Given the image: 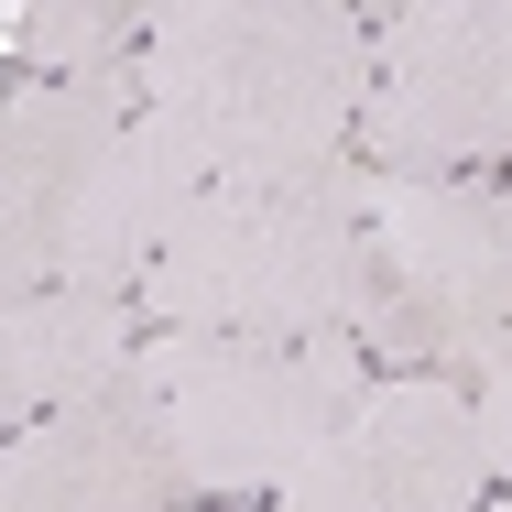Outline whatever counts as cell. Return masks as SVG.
<instances>
[{"mask_svg":"<svg viewBox=\"0 0 512 512\" xmlns=\"http://www.w3.org/2000/svg\"><path fill=\"white\" fill-rule=\"evenodd\" d=\"M142 109L186 131L207 186L327 175L371 109V11L338 0H175L142 44Z\"/></svg>","mask_w":512,"mask_h":512,"instance_id":"1","label":"cell"},{"mask_svg":"<svg viewBox=\"0 0 512 512\" xmlns=\"http://www.w3.org/2000/svg\"><path fill=\"white\" fill-rule=\"evenodd\" d=\"M197 197H207V164L186 153L175 120L142 109V120L109 142V164L88 175V197H77L66 240H55V284H77V295H142V273L164 262L175 218Z\"/></svg>","mask_w":512,"mask_h":512,"instance_id":"9","label":"cell"},{"mask_svg":"<svg viewBox=\"0 0 512 512\" xmlns=\"http://www.w3.org/2000/svg\"><path fill=\"white\" fill-rule=\"evenodd\" d=\"M142 338H153L142 295H77V284L11 295V316H0V414H11V436L44 425L55 404H88L109 382H131Z\"/></svg>","mask_w":512,"mask_h":512,"instance_id":"10","label":"cell"},{"mask_svg":"<svg viewBox=\"0 0 512 512\" xmlns=\"http://www.w3.org/2000/svg\"><path fill=\"white\" fill-rule=\"evenodd\" d=\"M480 447H491V480L512 491V349L480 371Z\"/></svg>","mask_w":512,"mask_h":512,"instance_id":"12","label":"cell"},{"mask_svg":"<svg viewBox=\"0 0 512 512\" xmlns=\"http://www.w3.org/2000/svg\"><path fill=\"white\" fill-rule=\"evenodd\" d=\"M491 512H512V491H502V502H491Z\"/></svg>","mask_w":512,"mask_h":512,"instance_id":"13","label":"cell"},{"mask_svg":"<svg viewBox=\"0 0 512 512\" xmlns=\"http://www.w3.org/2000/svg\"><path fill=\"white\" fill-rule=\"evenodd\" d=\"M0 33H11L22 77H120V66H142L153 11H131V0H22Z\"/></svg>","mask_w":512,"mask_h":512,"instance_id":"11","label":"cell"},{"mask_svg":"<svg viewBox=\"0 0 512 512\" xmlns=\"http://www.w3.org/2000/svg\"><path fill=\"white\" fill-rule=\"evenodd\" d=\"M360 349L393 382H458L512 349V186L480 175H371V295Z\"/></svg>","mask_w":512,"mask_h":512,"instance_id":"3","label":"cell"},{"mask_svg":"<svg viewBox=\"0 0 512 512\" xmlns=\"http://www.w3.org/2000/svg\"><path fill=\"white\" fill-rule=\"evenodd\" d=\"M186 502H197V480H186L175 425L142 371L88 404H55L0 458V512H186Z\"/></svg>","mask_w":512,"mask_h":512,"instance_id":"8","label":"cell"},{"mask_svg":"<svg viewBox=\"0 0 512 512\" xmlns=\"http://www.w3.org/2000/svg\"><path fill=\"white\" fill-rule=\"evenodd\" d=\"M371 295V164H327L284 186H207L164 262L142 273V316L197 338H360Z\"/></svg>","mask_w":512,"mask_h":512,"instance_id":"2","label":"cell"},{"mask_svg":"<svg viewBox=\"0 0 512 512\" xmlns=\"http://www.w3.org/2000/svg\"><path fill=\"white\" fill-rule=\"evenodd\" d=\"M142 120V77H22L0 109V284L44 295L55 284V240L109 164V142Z\"/></svg>","mask_w":512,"mask_h":512,"instance_id":"7","label":"cell"},{"mask_svg":"<svg viewBox=\"0 0 512 512\" xmlns=\"http://www.w3.org/2000/svg\"><path fill=\"white\" fill-rule=\"evenodd\" d=\"M131 371L153 382V404L175 425L186 480L218 502L284 491L371 393L360 338H197V327H164V338H142Z\"/></svg>","mask_w":512,"mask_h":512,"instance_id":"4","label":"cell"},{"mask_svg":"<svg viewBox=\"0 0 512 512\" xmlns=\"http://www.w3.org/2000/svg\"><path fill=\"white\" fill-rule=\"evenodd\" d=\"M273 512H491L480 393H458V382H371L360 414L273 491Z\"/></svg>","mask_w":512,"mask_h":512,"instance_id":"6","label":"cell"},{"mask_svg":"<svg viewBox=\"0 0 512 512\" xmlns=\"http://www.w3.org/2000/svg\"><path fill=\"white\" fill-rule=\"evenodd\" d=\"M512 153V0H404L371 11V175H458Z\"/></svg>","mask_w":512,"mask_h":512,"instance_id":"5","label":"cell"}]
</instances>
